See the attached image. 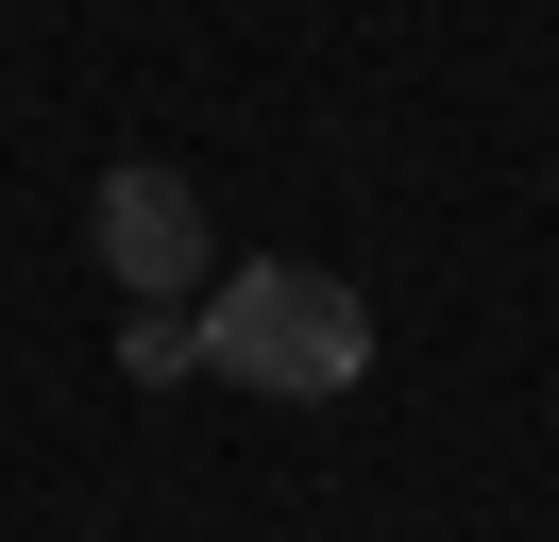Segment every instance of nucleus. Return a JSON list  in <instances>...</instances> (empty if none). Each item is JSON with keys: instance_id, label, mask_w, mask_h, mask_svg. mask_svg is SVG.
Listing matches in <instances>:
<instances>
[{"instance_id": "3", "label": "nucleus", "mask_w": 559, "mask_h": 542, "mask_svg": "<svg viewBox=\"0 0 559 542\" xmlns=\"http://www.w3.org/2000/svg\"><path fill=\"white\" fill-rule=\"evenodd\" d=\"M119 373H136V390H170V373H204V322H187V305H136V322H119Z\"/></svg>"}, {"instance_id": "1", "label": "nucleus", "mask_w": 559, "mask_h": 542, "mask_svg": "<svg viewBox=\"0 0 559 542\" xmlns=\"http://www.w3.org/2000/svg\"><path fill=\"white\" fill-rule=\"evenodd\" d=\"M204 373H238L254 406H340L373 373V305L340 271H306V255H238L204 288Z\"/></svg>"}, {"instance_id": "2", "label": "nucleus", "mask_w": 559, "mask_h": 542, "mask_svg": "<svg viewBox=\"0 0 559 542\" xmlns=\"http://www.w3.org/2000/svg\"><path fill=\"white\" fill-rule=\"evenodd\" d=\"M85 255H103V288L119 305H187V288H221V237H204V187L187 169H103V203H85Z\"/></svg>"}]
</instances>
